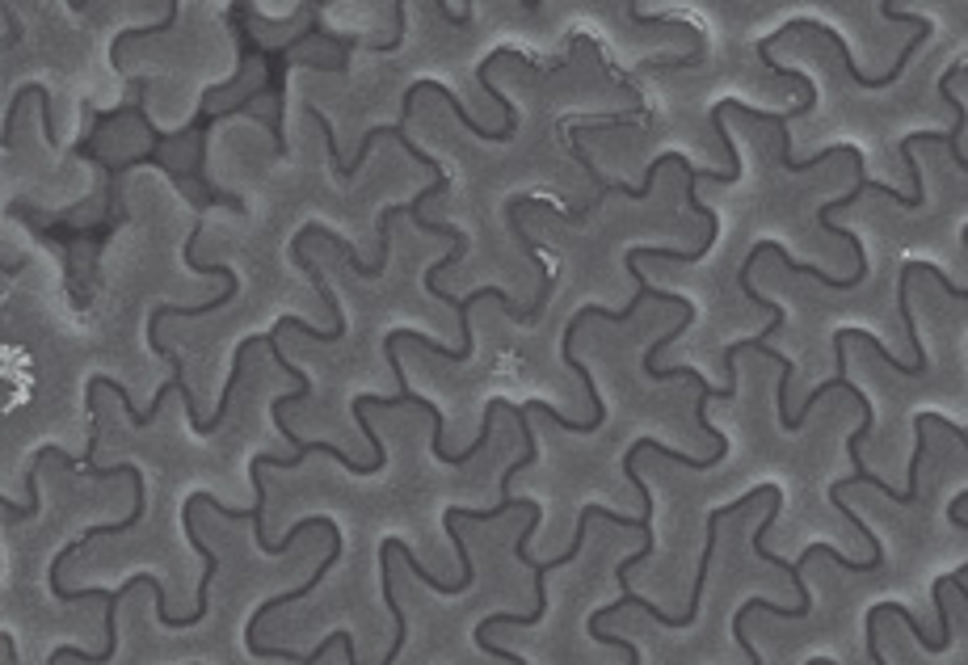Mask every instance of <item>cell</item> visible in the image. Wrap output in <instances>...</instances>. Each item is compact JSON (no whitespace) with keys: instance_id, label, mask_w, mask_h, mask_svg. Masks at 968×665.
Here are the masks:
<instances>
[{"instance_id":"obj_5","label":"cell","mask_w":968,"mask_h":665,"mask_svg":"<svg viewBox=\"0 0 968 665\" xmlns=\"http://www.w3.org/2000/svg\"><path fill=\"white\" fill-rule=\"evenodd\" d=\"M434 9H438L442 17H447V22H451V26H468V13H451L447 5H442V0H434Z\"/></svg>"},{"instance_id":"obj_3","label":"cell","mask_w":968,"mask_h":665,"mask_svg":"<svg viewBox=\"0 0 968 665\" xmlns=\"http://www.w3.org/2000/svg\"><path fill=\"white\" fill-rule=\"evenodd\" d=\"M956 72H960V64H952L943 72V80H939V93H943V102L956 110V127L947 131V152H952V160H956V169H964L968 173V156L960 152V135H964V127H968V110H964V102L952 93V80H956Z\"/></svg>"},{"instance_id":"obj_4","label":"cell","mask_w":968,"mask_h":665,"mask_svg":"<svg viewBox=\"0 0 968 665\" xmlns=\"http://www.w3.org/2000/svg\"><path fill=\"white\" fill-rule=\"evenodd\" d=\"M177 13H181V5H177V0H169V13H165V22H156V26H131V30H123V34H118L114 43H110V64H114V72L123 76V59H118V55H123V47H127V43H135V38H152V34H165L169 26H177Z\"/></svg>"},{"instance_id":"obj_1","label":"cell","mask_w":968,"mask_h":665,"mask_svg":"<svg viewBox=\"0 0 968 665\" xmlns=\"http://www.w3.org/2000/svg\"><path fill=\"white\" fill-rule=\"evenodd\" d=\"M232 30H236V38H240V68H245V59H261L266 64V97H274L278 102V114H274V123H270V135H274V148L287 156V135H282V106H287V93H282V64H287V55H295L304 43H312V38H329V30H325V22L320 17H312V22L299 30L295 38H287L282 47H261L257 38H253V30L245 26V17H249V5H232Z\"/></svg>"},{"instance_id":"obj_2","label":"cell","mask_w":968,"mask_h":665,"mask_svg":"<svg viewBox=\"0 0 968 665\" xmlns=\"http://www.w3.org/2000/svg\"><path fill=\"white\" fill-rule=\"evenodd\" d=\"M198 236H203V224H194V232H190V240H186V249H181V257H186V266H190L194 274H215V278H224V295L207 299V304H194V308H177V304H160V308H152V316H148V346H152V354H165V358H173V350L160 346V320H169V316H181V320L211 316V312H219V308H224L228 299L240 291V278H236L228 266H211V261H198V257H194Z\"/></svg>"}]
</instances>
